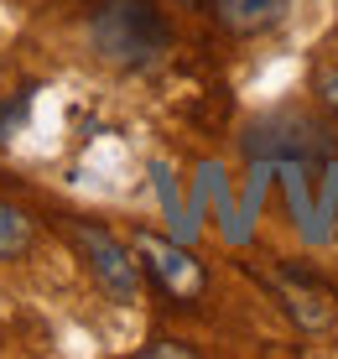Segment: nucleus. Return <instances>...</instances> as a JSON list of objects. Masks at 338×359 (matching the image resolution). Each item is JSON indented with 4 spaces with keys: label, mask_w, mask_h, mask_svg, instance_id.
<instances>
[{
    "label": "nucleus",
    "mask_w": 338,
    "mask_h": 359,
    "mask_svg": "<svg viewBox=\"0 0 338 359\" xmlns=\"http://www.w3.org/2000/svg\"><path fill=\"white\" fill-rule=\"evenodd\" d=\"M135 250L146 255V271L161 281V292H167V297H177V302H193V297H203L208 276H203V266H198L193 255L182 250V245L156 240V234H141V240H135Z\"/></svg>",
    "instance_id": "3"
},
{
    "label": "nucleus",
    "mask_w": 338,
    "mask_h": 359,
    "mask_svg": "<svg viewBox=\"0 0 338 359\" xmlns=\"http://www.w3.org/2000/svg\"><path fill=\"white\" fill-rule=\"evenodd\" d=\"M27 109H32V83H27V89H16L11 99H0V141L27 120Z\"/></svg>",
    "instance_id": "6"
},
{
    "label": "nucleus",
    "mask_w": 338,
    "mask_h": 359,
    "mask_svg": "<svg viewBox=\"0 0 338 359\" xmlns=\"http://www.w3.org/2000/svg\"><path fill=\"white\" fill-rule=\"evenodd\" d=\"M89 47L115 68H151L172 47V32L151 0H99L89 16Z\"/></svg>",
    "instance_id": "1"
},
{
    "label": "nucleus",
    "mask_w": 338,
    "mask_h": 359,
    "mask_svg": "<svg viewBox=\"0 0 338 359\" xmlns=\"http://www.w3.org/2000/svg\"><path fill=\"white\" fill-rule=\"evenodd\" d=\"M68 234H73V245H79V255L89 261L94 281L115 297V302H135V297H141V271H135V261L125 255V245H120L109 229H99V224H73Z\"/></svg>",
    "instance_id": "2"
},
{
    "label": "nucleus",
    "mask_w": 338,
    "mask_h": 359,
    "mask_svg": "<svg viewBox=\"0 0 338 359\" xmlns=\"http://www.w3.org/2000/svg\"><path fill=\"white\" fill-rule=\"evenodd\" d=\"M318 99H323V109H333V115H338V68H323L318 73Z\"/></svg>",
    "instance_id": "7"
},
{
    "label": "nucleus",
    "mask_w": 338,
    "mask_h": 359,
    "mask_svg": "<svg viewBox=\"0 0 338 359\" xmlns=\"http://www.w3.org/2000/svg\"><path fill=\"white\" fill-rule=\"evenodd\" d=\"M177 6H198V0H177Z\"/></svg>",
    "instance_id": "9"
},
{
    "label": "nucleus",
    "mask_w": 338,
    "mask_h": 359,
    "mask_svg": "<svg viewBox=\"0 0 338 359\" xmlns=\"http://www.w3.org/2000/svg\"><path fill=\"white\" fill-rule=\"evenodd\" d=\"M286 11V0H214V21L234 36H255L266 27H276Z\"/></svg>",
    "instance_id": "4"
},
{
    "label": "nucleus",
    "mask_w": 338,
    "mask_h": 359,
    "mask_svg": "<svg viewBox=\"0 0 338 359\" xmlns=\"http://www.w3.org/2000/svg\"><path fill=\"white\" fill-rule=\"evenodd\" d=\"M32 250V219L21 214L16 203L0 198V261H16V255Z\"/></svg>",
    "instance_id": "5"
},
{
    "label": "nucleus",
    "mask_w": 338,
    "mask_h": 359,
    "mask_svg": "<svg viewBox=\"0 0 338 359\" xmlns=\"http://www.w3.org/2000/svg\"><path fill=\"white\" fill-rule=\"evenodd\" d=\"M146 354H193V349H187V344H167V339H161V344H151V349H146Z\"/></svg>",
    "instance_id": "8"
}]
</instances>
